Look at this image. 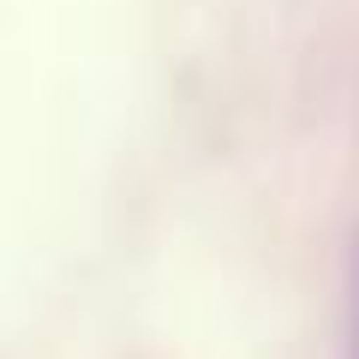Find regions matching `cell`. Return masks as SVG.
Returning a JSON list of instances; mask_svg holds the SVG:
<instances>
[{"mask_svg": "<svg viewBox=\"0 0 359 359\" xmlns=\"http://www.w3.org/2000/svg\"><path fill=\"white\" fill-rule=\"evenodd\" d=\"M347 359H359V245H353V323H347Z\"/></svg>", "mask_w": 359, "mask_h": 359, "instance_id": "obj_1", "label": "cell"}]
</instances>
